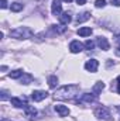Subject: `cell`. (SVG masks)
<instances>
[{
	"mask_svg": "<svg viewBox=\"0 0 120 121\" xmlns=\"http://www.w3.org/2000/svg\"><path fill=\"white\" fill-rule=\"evenodd\" d=\"M78 93H79L78 85H65V86H61L60 89L55 90L54 97L57 100H71L75 96H78Z\"/></svg>",
	"mask_w": 120,
	"mask_h": 121,
	"instance_id": "cell-1",
	"label": "cell"
},
{
	"mask_svg": "<svg viewBox=\"0 0 120 121\" xmlns=\"http://www.w3.org/2000/svg\"><path fill=\"white\" fill-rule=\"evenodd\" d=\"M32 30L30 27H17L13 31H10V37L13 38H17V39H27L32 37Z\"/></svg>",
	"mask_w": 120,
	"mask_h": 121,
	"instance_id": "cell-2",
	"label": "cell"
},
{
	"mask_svg": "<svg viewBox=\"0 0 120 121\" xmlns=\"http://www.w3.org/2000/svg\"><path fill=\"white\" fill-rule=\"evenodd\" d=\"M95 117H97L99 120H112V116H110V111H109V108L107 107H105V106H100V107H97L96 110H95Z\"/></svg>",
	"mask_w": 120,
	"mask_h": 121,
	"instance_id": "cell-3",
	"label": "cell"
},
{
	"mask_svg": "<svg viewBox=\"0 0 120 121\" xmlns=\"http://www.w3.org/2000/svg\"><path fill=\"white\" fill-rule=\"evenodd\" d=\"M96 97H97V96H96L95 93H83V94L78 96L76 101L81 103V104H90V103H93V101L96 100Z\"/></svg>",
	"mask_w": 120,
	"mask_h": 121,
	"instance_id": "cell-4",
	"label": "cell"
},
{
	"mask_svg": "<svg viewBox=\"0 0 120 121\" xmlns=\"http://www.w3.org/2000/svg\"><path fill=\"white\" fill-rule=\"evenodd\" d=\"M10 101H11V104H13L14 107H17V108H26V107L28 106V104H27V100H26L24 97H11Z\"/></svg>",
	"mask_w": 120,
	"mask_h": 121,
	"instance_id": "cell-5",
	"label": "cell"
},
{
	"mask_svg": "<svg viewBox=\"0 0 120 121\" xmlns=\"http://www.w3.org/2000/svg\"><path fill=\"white\" fill-rule=\"evenodd\" d=\"M48 97V93L45 90H34L31 93V99L34 100V101H42L44 99H47Z\"/></svg>",
	"mask_w": 120,
	"mask_h": 121,
	"instance_id": "cell-6",
	"label": "cell"
},
{
	"mask_svg": "<svg viewBox=\"0 0 120 121\" xmlns=\"http://www.w3.org/2000/svg\"><path fill=\"white\" fill-rule=\"evenodd\" d=\"M83 47H85V45H83L82 42H79V41L75 39V41H72V42L69 44V51H71L72 54H79V52L83 49Z\"/></svg>",
	"mask_w": 120,
	"mask_h": 121,
	"instance_id": "cell-7",
	"label": "cell"
},
{
	"mask_svg": "<svg viewBox=\"0 0 120 121\" xmlns=\"http://www.w3.org/2000/svg\"><path fill=\"white\" fill-rule=\"evenodd\" d=\"M97 68H99V62L96 59H89V60H86V63H85V69L88 72H92V73H95L97 70Z\"/></svg>",
	"mask_w": 120,
	"mask_h": 121,
	"instance_id": "cell-8",
	"label": "cell"
},
{
	"mask_svg": "<svg viewBox=\"0 0 120 121\" xmlns=\"http://www.w3.org/2000/svg\"><path fill=\"white\" fill-rule=\"evenodd\" d=\"M61 11H62L61 0H52V4H51V13H52L54 16H60Z\"/></svg>",
	"mask_w": 120,
	"mask_h": 121,
	"instance_id": "cell-9",
	"label": "cell"
},
{
	"mask_svg": "<svg viewBox=\"0 0 120 121\" xmlns=\"http://www.w3.org/2000/svg\"><path fill=\"white\" fill-rule=\"evenodd\" d=\"M96 44H97V47H99L100 49H103V51H107V49L110 48L109 41H107V38H105V37H99L97 41H96Z\"/></svg>",
	"mask_w": 120,
	"mask_h": 121,
	"instance_id": "cell-10",
	"label": "cell"
},
{
	"mask_svg": "<svg viewBox=\"0 0 120 121\" xmlns=\"http://www.w3.org/2000/svg\"><path fill=\"white\" fill-rule=\"evenodd\" d=\"M54 108H55V111H57V113L60 114L61 117H66V116L69 114V108H68L66 106H62V104H57V106H55Z\"/></svg>",
	"mask_w": 120,
	"mask_h": 121,
	"instance_id": "cell-11",
	"label": "cell"
},
{
	"mask_svg": "<svg viewBox=\"0 0 120 121\" xmlns=\"http://www.w3.org/2000/svg\"><path fill=\"white\" fill-rule=\"evenodd\" d=\"M72 21V17H71V14L68 13V11H65V13H61L60 16V23L62 26H66V24H69Z\"/></svg>",
	"mask_w": 120,
	"mask_h": 121,
	"instance_id": "cell-12",
	"label": "cell"
},
{
	"mask_svg": "<svg viewBox=\"0 0 120 121\" xmlns=\"http://www.w3.org/2000/svg\"><path fill=\"white\" fill-rule=\"evenodd\" d=\"M90 34H92V28L90 27H81L78 30V35L79 37H89Z\"/></svg>",
	"mask_w": 120,
	"mask_h": 121,
	"instance_id": "cell-13",
	"label": "cell"
},
{
	"mask_svg": "<svg viewBox=\"0 0 120 121\" xmlns=\"http://www.w3.org/2000/svg\"><path fill=\"white\" fill-rule=\"evenodd\" d=\"M26 116H27L30 120H32V118L37 116V110H35L32 106H27V107H26Z\"/></svg>",
	"mask_w": 120,
	"mask_h": 121,
	"instance_id": "cell-14",
	"label": "cell"
},
{
	"mask_svg": "<svg viewBox=\"0 0 120 121\" xmlns=\"http://www.w3.org/2000/svg\"><path fill=\"white\" fill-rule=\"evenodd\" d=\"M89 17H90V13H89V11H83L82 14H79V16H78L76 23H78V24H81V23H83V21L89 20Z\"/></svg>",
	"mask_w": 120,
	"mask_h": 121,
	"instance_id": "cell-15",
	"label": "cell"
},
{
	"mask_svg": "<svg viewBox=\"0 0 120 121\" xmlns=\"http://www.w3.org/2000/svg\"><path fill=\"white\" fill-rule=\"evenodd\" d=\"M103 89H105V83H103V82H96V85L93 86V90H92V93H95V94L97 96V94L103 90Z\"/></svg>",
	"mask_w": 120,
	"mask_h": 121,
	"instance_id": "cell-16",
	"label": "cell"
},
{
	"mask_svg": "<svg viewBox=\"0 0 120 121\" xmlns=\"http://www.w3.org/2000/svg\"><path fill=\"white\" fill-rule=\"evenodd\" d=\"M57 85H58V78L54 76V75H51V76L48 78V86H50L51 89H55Z\"/></svg>",
	"mask_w": 120,
	"mask_h": 121,
	"instance_id": "cell-17",
	"label": "cell"
},
{
	"mask_svg": "<svg viewBox=\"0 0 120 121\" xmlns=\"http://www.w3.org/2000/svg\"><path fill=\"white\" fill-rule=\"evenodd\" d=\"M24 75V72H23V69H16V70H13V72H10V78L11 79H18V78H21Z\"/></svg>",
	"mask_w": 120,
	"mask_h": 121,
	"instance_id": "cell-18",
	"label": "cell"
},
{
	"mask_svg": "<svg viewBox=\"0 0 120 121\" xmlns=\"http://www.w3.org/2000/svg\"><path fill=\"white\" fill-rule=\"evenodd\" d=\"M31 80H32V76H31L30 73H24V75L20 78V82H21L23 85H28V83H31Z\"/></svg>",
	"mask_w": 120,
	"mask_h": 121,
	"instance_id": "cell-19",
	"label": "cell"
},
{
	"mask_svg": "<svg viewBox=\"0 0 120 121\" xmlns=\"http://www.w3.org/2000/svg\"><path fill=\"white\" fill-rule=\"evenodd\" d=\"M10 9H11V11H14V13L21 11V10H23V4H21V3H18V1H16V3H11Z\"/></svg>",
	"mask_w": 120,
	"mask_h": 121,
	"instance_id": "cell-20",
	"label": "cell"
},
{
	"mask_svg": "<svg viewBox=\"0 0 120 121\" xmlns=\"http://www.w3.org/2000/svg\"><path fill=\"white\" fill-rule=\"evenodd\" d=\"M95 6L99 7V9H100V7L103 9V7L106 6V1H105V0H96V1H95Z\"/></svg>",
	"mask_w": 120,
	"mask_h": 121,
	"instance_id": "cell-21",
	"label": "cell"
},
{
	"mask_svg": "<svg viewBox=\"0 0 120 121\" xmlns=\"http://www.w3.org/2000/svg\"><path fill=\"white\" fill-rule=\"evenodd\" d=\"M51 27H52V30L57 31V32H64L65 31V27H62V24L61 26H51Z\"/></svg>",
	"mask_w": 120,
	"mask_h": 121,
	"instance_id": "cell-22",
	"label": "cell"
},
{
	"mask_svg": "<svg viewBox=\"0 0 120 121\" xmlns=\"http://www.w3.org/2000/svg\"><path fill=\"white\" fill-rule=\"evenodd\" d=\"M93 47H95V42H93V41H90V39H88V41L85 42V48H86V49H92Z\"/></svg>",
	"mask_w": 120,
	"mask_h": 121,
	"instance_id": "cell-23",
	"label": "cell"
},
{
	"mask_svg": "<svg viewBox=\"0 0 120 121\" xmlns=\"http://www.w3.org/2000/svg\"><path fill=\"white\" fill-rule=\"evenodd\" d=\"M0 94H1V96H0V99H1V100H6V99H7V93H6L4 90L0 91Z\"/></svg>",
	"mask_w": 120,
	"mask_h": 121,
	"instance_id": "cell-24",
	"label": "cell"
},
{
	"mask_svg": "<svg viewBox=\"0 0 120 121\" xmlns=\"http://www.w3.org/2000/svg\"><path fill=\"white\" fill-rule=\"evenodd\" d=\"M110 4H113V6H116V7H120V0H112Z\"/></svg>",
	"mask_w": 120,
	"mask_h": 121,
	"instance_id": "cell-25",
	"label": "cell"
},
{
	"mask_svg": "<svg viewBox=\"0 0 120 121\" xmlns=\"http://www.w3.org/2000/svg\"><path fill=\"white\" fill-rule=\"evenodd\" d=\"M7 7V0H1V9H6Z\"/></svg>",
	"mask_w": 120,
	"mask_h": 121,
	"instance_id": "cell-26",
	"label": "cell"
},
{
	"mask_svg": "<svg viewBox=\"0 0 120 121\" xmlns=\"http://www.w3.org/2000/svg\"><path fill=\"white\" fill-rule=\"evenodd\" d=\"M117 93L120 94V76H117Z\"/></svg>",
	"mask_w": 120,
	"mask_h": 121,
	"instance_id": "cell-27",
	"label": "cell"
},
{
	"mask_svg": "<svg viewBox=\"0 0 120 121\" xmlns=\"http://www.w3.org/2000/svg\"><path fill=\"white\" fill-rule=\"evenodd\" d=\"M76 3H78L79 6H82V4H85V3H86V0H76Z\"/></svg>",
	"mask_w": 120,
	"mask_h": 121,
	"instance_id": "cell-28",
	"label": "cell"
},
{
	"mask_svg": "<svg viewBox=\"0 0 120 121\" xmlns=\"http://www.w3.org/2000/svg\"><path fill=\"white\" fill-rule=\"evenodd\" d=\"M64 1H66V3H71V1H72V0H64Z\"/></svg>",
	"mask_w": 120,
	"mask_h": 121,
	"instance_id": "cell-29",
	"label": "cell"
}]
</instances>
